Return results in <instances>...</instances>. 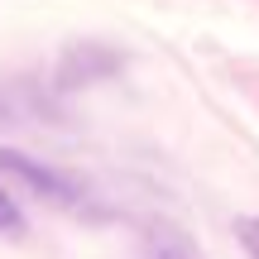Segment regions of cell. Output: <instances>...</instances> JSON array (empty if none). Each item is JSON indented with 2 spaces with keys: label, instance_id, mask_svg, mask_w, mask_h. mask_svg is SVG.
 <instances>
[{
  "label": "cell",
  "instance_id": "obj_1",
  "mask_svg": "<svg viewBox=\"0 0 259 259\" xmlns=\"http://www.w3.org/2000/svg\"><path fill=\"white\" fill-rule=\"evenodd\" d=\"M0 168H5V173H15L19 183H29L38 197H48V202H58V206H77V187L67 183L63 173H53V168L34 163L29 154H19V149H0Z\"/></svg>",
  "mask_w": 259,
  "mask_h": 259
},
{
  "label": "cell",
  "instance_id": "obj_2",
  "mask_svg": "<svg viewBox=\"0 0 259 259\" xmlns=\"http://www.w3.org/2000/svg\"><path fill=\"white\" fill-rule=\"evenodd\" d=\"M115 67H120V58H115L111 48H101V44H77V48H67L63 63H58V82H63V87L101 82V77H111Z\"/></svg>",
  "mask_w": 259,
  "mask_h": 259
},
{
  "label": "cell",
  "instance_id": "obj_3",
  "mask_svg": "<svg viewBox=\"0 0 259 259\" xmlns=\"http://www.w3.org/2000/svg\"><path fill=\"white\" fill-rule=\"evenodd\" d=\"M24 231V211L15 206V197L0 187V235H19Z\"/></svg>",
  "mask_w": 259,
  "mask_h": 259
},
{
  "label": "cell",
  "instance_id": "obj_4",
  "mask_svg": "<svg viewBox=\"0 0 259 259\" xmlns=\"http://www.w3.org/2000/svg\"><path fill=\"white\" fill-rule=\"evenodd\" d=\"M235 235H240L245 254L259 259V216H240V221H235Z\"/></svg>",
  "mask_w": 259,
  "mask_h": 259
},
{
  "label": "cell",
  "instance_id": "obj_5",
  "mask_svg": "<svg viewBox=\"0 0 259 259\" xmlns=\"http://www.w3.org/2000/svg\"><path fill=\"white\" fill-rule=\"evenodd\" d=\"M5 115H10V111H5V101H0V120H5Z\"/></svg>",
  "mask_w": 259,
  "mask_h": 259
}]
</instances>
